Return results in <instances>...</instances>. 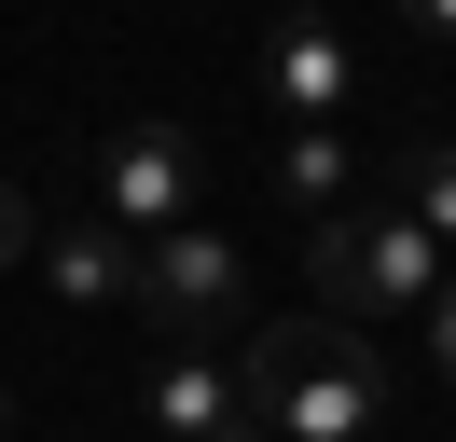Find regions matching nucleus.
<instances>
[{
  "label": "nucleus",
  "mask_w": 456,
  "mask_h": 442,
  "mask_svg": "<svg viewBox=\"0 0 456 442\" xmlns=\"http://www.w3.org/2000/svg\"><path fill=\"white\" fill-rule=\"evenodd\" d=\"M428 373L456 387V276H443V304H428Z\"/></svg>",
  "instance_id": "9b49d317"
},
{
  "label": "nucleus",
  "mask_w": 456,
  "mask_h": 442,
  "mask_svg": "<svg viewBox=\"0 0 456 442\" xmlns=\"http://www.w3.org/2000/svg\"><path fill=\"white\" fill-rule=\"evenodd\" d=\"M28 249H42V208H28V193H0V263H28Z\"/></svg>",
  "instance_id": "9d476101"
},
{
  "label": "nucleus",
  "mask_w": 456,
  "mask_h": 442,
  "mask_svg": "<svg viewBox=\"0 0 456 442\" xmlns=\"http://www.w3.org/2000/svg\"><path fill=\"white\" fill-rule=\"evenodd\" d=\"M208 208V138L167 125V110H139V125L97 138V221H125V235H180V221Z\"/></svg>",
  "instance_id": "7ed1b4c3"
},
{
  "label": "nucleus",
  "mask_w": 456,
  "mask_h": 442,
  "mask_svg": "<svg viewBox=\"0 0 456 442\" xmlns=\"http://www.w3.org/2000/svg\"><path fill=\"white\" fill-rule=\"evenodd\" d=\"M0 429H14V387H0Z\"/></svg>",
  "instance_id": "ddd939ff"
},
{
  "label": "nucleus",
  "mask_w": 456,
  "mask_h": 442,
  "mask_svg": "<svg viewBox=\"0 0 456 442\" xmlns=\"http://www.w3.org/2000/svg\"><path fill=\"white\" fill-rule=\"evenodd\" d=\"M401 14H415V28H428V42H456V0H401Z\"/></svg>",
  "instance_id": "f8f14e48"
},
{
  "label": "nucleus",
  "mask_w": 456,
  "mask_h": 442,
  "mask_svg": "<svg viewBox=\"0 0 456 442\" xmlns=\"http://www.w3.org/2000/svg\"><path fill=\"white\" fill-rule=\"evenodd\" d=\"M277 208H305V221H346V208H360V166H346L332 125H290L277 138Z\"/></svg>",
  "instance_id": "6e6552de"
},
{
  "label": "nucleus",
  "mask_w": 456,
  "mask_h": 442,
  "mask_svg": "<svg viewBox=\"0 0 456 442\" xmlns=\"http://www.w3.org/2000/svg\"><path fill=\"white\" fill-rule=\"evenodd\" d=\"M139 414H152V442H277L263 401H249V373H235V346H167L152 387H139Z\"/></svg>",
  "instance_id": "39448f33"
},
{
  "label": "nucleus",
  "mask_w": 456,
  "mask_h": 442,
  "mask_svg": "<svg viewBox=\"0 0 456 442\" xmlns=\"http://www.w3.org/2000/svg\"><path fill=\"white\" fill-rule=\"evenodd\" d=\"M401 208L456 249V138H415V152H401Z\"/></svg>",
  "instance_id": "1a4fd4ad"
},
{
  "label": "nucleus",
  "mask_w": 456,
  "mask_h": 442,
  "mask_svg": "<svg viewBox=\"0 0 456 442\" xmlns=\"http://www.w3.org/2000/svg\"><path fill=\"white\" fill-rule=\"evenodd\" d=\"M42 291H56V304H84V318H97V304H139V235H125V221H42Z\"/></svg>",
  "instance_id": "0eeeda50"
},
{
  "label": "nucleus",
  "mask_w": 456,
  "mask_h": 442,
  "mask_svg": "<svg viewBox=\"0 0 456 442\" xmlns=\"http://www.w3.org/2000/svg\"><path fill=\"white\" fill-rule=\"evenodd\" d=\"M305 263H318V318H360V332L415 318V332H428V304H443L456 249L428 235L401 193H360L346 221H318V235H305Z\"/></svg>",
  "instance_id": "f03ea898"
},
{
  "label": "nucleus",
  "mask_w": 456,
  "mask_h": 442,
  "mask_svg": "<svg viewBox=\"0 0 456 442\" xmlns=\"http://www.w3.org/2000/svg\"><path fill=\"white\" fill-rule=\"evenodd\" d=\"M263 110L346 125V110H360V42H346L332 14H277V42H263Z\"/></svg>",
  "instance_id": "423d86ee"
},
{
  "label": "nucleus",
  "mask_w": 456,
  "mask_h": 442,
  "mask_svg": "<svg viewBox=\"0 0 456 442\" xmlns=\"http://www.w3.org/2000/svg\"><path fill=\"white\" fill-rule=\"evenodd\" d=\"M235 373H249V401H263L277 442H360L387 414V359H373L360 318H263L235 346Z\"/></svg>",
  "instance_id": "f257e3e1"
},
{
  "label": "nucleus",
  "mask_w": 456,
  "mask_h": 442,
  "mask_svg": "<svg viewBox=\"0 0 456 442\" xmlns=\"http://www.w3.org/2000/svg\"><path fill=\"white\" fill-rule=\"evenodd\" d=\"M139 304L180 332V346L263 332V318H249V263H235V235H208V221H180V235H152V249H139Z\"/></svg>",
  "instance_id": "20e7f679"
}]
</instances>
